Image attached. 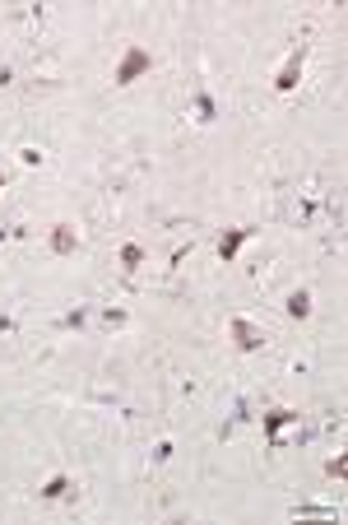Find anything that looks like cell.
<instances>
[{
	"instance_id": "cell-1",
	"label": "cell",
	"mask_w": 348,
	"mask_h": 525,
	"mask_svg": "<svg viewBox=\"0 0 348 525\" xmlns=\"http://www.w3.org/2000/svg\"><path fill=\"white\" fill-rule=\"evenodd\" d=\"M288 423H297V414H293V409H284V404L260 414V428H265V442H270V451H284V428H288Z\"/></svg>"
},
{
	"instance_id": "cell-2",
	"label": "cell",
	"mask_w": 348,
	"mask_h": 525,
	"mask_svg": "<svg viewBox=\"0 0 348 525\" xmlns=\"http://www.w3.org/2000/svg\"><path fill=\"white\" fill-rule=\"evenodd\" d=\"M144 70H149V51H144V46H130L121 56V65H116V84H135Z\"/></svg>"
},
{
	"instance_id": "cell-3",
	"label": "cell",
	"mask_w": 348,
	"mask_h": 525,
	"mask_svg": "<svg viewBox=\"0 0 348 525\" xmlns=\"http://www.w3.org/2000/svg\"><path fill=\"white\" fill-rule=\"evenodd\" d=\"M302 61H306V42H297V51L284 61V70H279V79H274V89H279V93L297 89V79H302Z\"/></svg>"
},
{
	"instance_id": "cell-4",
	"label": "cell",
	"mask_w": 348,
	"mask_h": 525,
	"mask_svg": "<svg viewBox=\"0 0 348 525\" xmlns=\"http://www.w3.org/2000/svg\"><path fill=\"white\" fill-rule=\"evenodd\" d=\"M316 209H320V196H316V191H297V196H293V205H288V218H293L297 228H306V223L316 218Z\"/></svg>"
},
{
	"instance_id": "cell-5",
	"label": "cell",
	"mask_w": 348,
	"mask_h": 525,
	"mask_svg": "<svg viewBox=\"0 0 348 525\" xmlns=\"http://www.w3.org/2000/svg\"><path fill=\"white\" fill-rule=\"evenodd\" d=\"M232 340H237V349H242V354H256L260 344H265V335H260L246 316H237V321H232Z\"/></svg>"
},
{
	"instance_id": "cell-6",
	"label": "cell",
	"mask_w": 348,
	"mask_h": 525,
	"mask_svg": "<svg viewBox=\"0 0 348 525\" xmlns=\"http://www.w3.org/2000/svg\"><path fill=\"white\" fill-rule=\"evenodd\" d=\"M251 232L256 228H227L223 237H218V256H223V261H237V251H242V242L251 237Z\"/></svg>"
},
{
	"instance_id": "cell-7",
	"label": "cell",
	"mask_w": 348,
	"mask_h": 525,
	"mask_svg": "<svg viewBox=\"0 0 348 525\" xmlns=\"http://www.w3.org/2000/svg\"><path fill=\"white\" fill-rule=\"evenodd\" d=\"M75 247H79V232L70 228V223H56V228H51V251H56V256H70Z\"/></svg>"
},
{
	"instance_id": "cell-8",
	"label": "cell",
	"mask_w": 348,
	"mask_h": 525,
	"mask_svg": "<svg viewBox=\"0 0 348 525\" xmlns=\"http://www.w3.org/2000/svg\"><path fill=\"white\" fill-rule=\"evenodd\" d=\"M70 493H75V479H70V474H51V479L42 483L46 502H61V497H70Z\"/></svg>"
},
{
	"instance_id": "cell-9",
	"label": "cell",
	"mask_w": 348,
	"mask_h": 525,
	"mask_svg": "<svg viewBox=\"0 0 348 525\" xmlns=\"http://www.w3.org/2000/svg\"><path fill=\"white\" fill-rule=\"evenodd\" d=\"M288 316H297V321H302V316H311V293H306V289L288 293Z\"/></svg>"
},
{
	"instance_id": "cell-10",
	"label": "cell",
	"mask_w": 348,
	"mask_h": 525,
	"mask_svg": "<svg viewBox=\"0 0 348 525\" xmlns=\"http://www.w3.org/2000/svg\"><path fill=\"white\" fill-rule=\"evenodd\" d=\"M246 418H251V400H237V404H232V418L223 423V437H232V428H237V423H246Z\"/></svg>"
},
{
	"instance_id": "cell-11",
	"label": "cell",
	"mask_w": 348,
	"mask_h": 525,
	"mask_svg": "<svg viewBox=\"0 0 348 525\" xmlns=\"http://www.w3.org/2000/svg\"><path fill=\"white\" fill-rule=\"evenodd\" d=\"M214 117H218V107H214V98H209V93H195V121H205V126H209Z\"/></svg>"
},
{
	"instance_id": "cell-12",
	"label": "cell",
	"mask_w": 348,
	"mask_h": 525,
	"mask_svg": "<svg viewBox=\"0 0 348 525\" xmlns=\"http://www.w3.org/2000/svg\"><path fill=\"white\" fill-rule=\"evenodd\" d=\"M121 265L130 270V275H135L139 265H144V247H135V242H130V247H121Z\"/></svg>"
},
{
	"instance_id": "cell-13",
	"label": "cell",
	"mask_w": 348,
	"mask_h": 525,
	"mask_svg": "<svg viewBox=\"0 0 348 525\" xmlns=\"http://www.w3.org/2000/svg\"><path fill=\"white\" fill-rule=\"evenodd\" d=\"M84 321H89V311H84V307H75V311H65V316H61L56 325H61V330H79Z\"/></svg>"
},
{
	"instance_id": "cell-14",
	"label": "cell",
	"mask_w": 348,
	"mask_h": 525,
	"mask_svg": "<svg viewBox=\"0 0 348 525\" xmlns=\"http://www.w3.org/2000/svg\"><path fill=\"white\" fill-rule=\"evenodd\" d=\"M325 474H330V479H344L348 474V456H330V461H325Z\"/></svg>"
},
{
	"instance_id": "cell-15",
	"label": "cell",
	"mask_w": 348,
	"mask_h": 525,
	"mask_svg": "<svg viewBox=\"0 0 348 525\" xmlns=\"http://www.w3.org/2000/svg\"><path fill=\"white\" fill-rule=\"evenodd\" d=\"M103 325H107V330H112V325H125V311L121 307H107L103 311Z\"/></svg>"
},
{
	"instance_id": "cell-16",
	"label": "cell",
	"mask_w": 348,
	"mask_h": 525,
	"mask_svg": "<svg viewBox=\"0 0 348 525\" xmlns=\"http://www.w3.org/2000/svg\"><path fill=\"white\" fill-rule=\"evenodd\" d=\"M297 516H320V521H330L334 507H297Z\"/></svg>"
},
{
	"instance_id": "cell-17",
	"label": "cell",
	"mask_w": 348,
	"mask_h": 525,
	"mask_svg": "<svg viewBox=\"0 0 348 525\" xmlns=\"http://www.w3.org/2000/svg\"><path fill=\"white\" fill-rule=\"evenodd\" d=\"M167 456H172V442H158V447H153V461L163 465V461H167Z\"/></svg>"
},
{
	"instance_id": "cell-18",
	"label": "cell",
	"mask_w": 348,
	"mask_h": 525,
	"mask_svg": "<svg viewBox=\"0 0 348 525\" xmlns=\"http://www.w3.org/2000/svg\"><path fill=\"white\" fill-rule=\"evenodd\" d=\"M5 84H10V70H5V65H0V89H5Z\"/></svg>"
},
{
	"instance_id": "cell-19",
	"label": "cell",
	"mask_w": 348,
	"mask_h": 525,
	"mask_svg": "<svg viewBox=\"0 0 348 525\" xmlns=\"http://www.w3.org/2000/svg\"><path fill=\"white\" fill-rule=\"evenodd\" d=\"M5 237H10V228H0V242H5Z\"/></svg>"
},
{
	"instance_id": "cell-20",
	"label": "cell",
	"mask_w": 348,
	"mask_h": 525,
	"mask_svg": "<svg viewBox=\"0 0 348 525\" xmlns=\"http://www.w3.org/2000/svg\"><path fill=\"white\" fill-rule=\"evenodd\" d=\"M0 186H5V177H0Z\"/></svg>"
}]
</instances>
